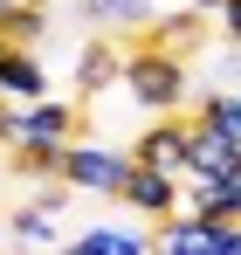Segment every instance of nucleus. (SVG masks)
<instances>
[{
  "label": "nucleus",
  "instance_id": "nucleus-1",
  "mask_svg": "<svg viewBox=\"0 0 241 255\" xmlns=\"http://www.w3.org/2000/svg\"><path fill=\"white\" fill-rule=\"evenodd\" d=\"M118 90L145 118H172V111L193 97V62L172 55V48H159V42H131L124 62H118Z\"/></svg>",
  "mask_w": 241,
  "mask_h": 255
},
{
  "label": "nucleus",
  "instance_id": "nucleus-2",
  "mask_svg": "<svg viewBox=\"0 0 241 255\" xmlns=\"http://www.w3.org/2000/svg\"><path fill=\"white\" fill-rule=\"evenodd\" d=\"M83 125H90V111L69 104V97H35V104H14V118H7V152L14 145H28V138H48V145H76Z\"/></svg>",
  "mask_w": 241,
  "mask_h": 255
},
{
  "label": "nucleus",
  "instance_id": "nucleus-3",
  "mask_svg": "<svg viewBox=\"0 0 241 255\" xmlns=\"http://www.w3.org/2000/svg\"><path fill=\"white\" fill-rule=\"evenodd\" d=\"M124 166H131V152H118V145H90V138L62 145V186H69V193H97V200H118V179H124Z\"/></svg>",
  "mask_w": 241,
  "mask_h": 255
},
{
  "label": "nucleus",
  "instance_id": "nucleus-4",
  "mask_svg": "<svg viewBox=\"0 0 241 255\" xmlns=\"http://www.w3.org/2000/svg\"><path fill=\"white\" fill-rule=\"evenodd\" d=\"M118 200H124V214H138V221H165V214H179V179H172V172H152V166H124Z\"/></svg>",
  "mask_w": 241,
  "mask_h": 255
},
{
  "label": "nucleus",
  "instance_id": "nucleus-5",
  "mask_svg": "<svg viewBox=\"0 0 241 255\" xmlns=\"http://www.w3.org/2000/svg\"><path fill=\"white\" fill-rule=\"evenodd\" d=\"M228 172H241V145H235V138H221V131H207V125H186L179 186H186V179H228Z\"/></svg>",
  "mask_w": 241,
  "mask_h": 255
},
{
  "label": "nucleus",
  "instance_id": "nucleus-6",
  "mask_svg": "<svg viewBox=\"0 0 241 255\" xmlns=\"http://www.w3.org/2000/svg\"><path fill=\"white\" fill-rule=\"evenodd\" d=\"M0 97H7V104H35V97H48V62H41V48L0 42Z\"/></svg>",
  "mask_w": 241,
  "mask_h": 255
},
{
  "label": "nucleus",
  "instance_id": "nucleus-7",
  "mask_svg": "<svg viewBox=\"0 0 241 255\" xmlns=\"http://www.w3.org/2000/svg\"><path fill=\"white\" fill-rule=\"evenodd\" d=\"M138 35H145V42H159V48H172V55H186V62H200V48H207V14H200V7L152 14Z\"/></svg>",
  "mask_w": 241,
  "mask_h": 255
},
{
  "label": "nucleus",
  "instance_id": "nucleus-8",
  "mask_svg": "<svg viewBox=\"0 0 241 255\" xmlns=\"http://www.w3.org/2000/svg\"><path fill=\"white\" fill-rule=\"evenodd\" d=\"M179 152H186V118H159L131 138V166H152V172H172L179 179Z\"/></svg>",
  "mask_w": 241,
  "mask_h": 255
},
{
  "label": "nucleus",
  "instance_id": "nucleus-9",
  "mask_svg": "<svg viewBox=\"0 0 241 255\" xmlns=\"http://www.w3.org/2000/svg\"><path fill=\"white\" fill-rule=\"evenodd\" d=\"M55 255H152V235L124 228V221H97V228H83L76 242H62Z\"/></svg>",
  "mask_w": 241,
  "mask_h": 255
},
{
  "label": "nucleus",
  "instance_id": "nucleus-10",
  "mask_svg": "<svg viewBox=\"0 0 241 255\" xmlns=\"http://www.w3.org/2000/svg\"><path fill=\"white\" fill-rule=\"evenodd\" d=\"M179 207L207 214V221H241V172H228V179H186Z\"/></svg>",
  "mask_w": 241,
  "mask_h": 255
},
{
  "label": "nucleus",
  "instance_id": "nucleus-11",
  "mask_svg": "<svg viewBox=\"0 0 241 255\" xmlns=\"http://www.w3.org/2000/svg\"><path fill=\"white\" fill-rule=\"evenodd\" d=\"M118 62H124V48L111 42V35L83 42V48H76V90H83V97H104V90H118Z\"/></svg>",
  "mask_w": 241,
  "mask_h": 255
},
{
  "label": "nucleus",
  "instance_id": "nucleus-12",
  "mask_svg": "<svg viewBox=\"0 0 241 255\" xmlns=\"http://www.w3.org/2000/svg\"><path fill=\"white\" fill-rule=\"evenodd\" d=\"M207 235H214V221L207 214H165L159 235H152V255H207Z\"/></svg>",
  "mask_w": 241,
  "mask_h": 255
},
{
  "label": "nucleus",
  "instance_id": "nucleus-13",
  "mask_svg": "<svg viewBox=\"0 0 241 255\" xmlns=\"http://www.w3.org/2000/svg\"><path fill=\"white\" fill-rule=\"evenodd\" d=\"M7 235H14V249H62V214L28 200V207L7 214Z\"/></svg>",
  "mask_w": 241,
  "mask_h": 255
},
{
  "label": "nucleus",
  "instance_id": "nucleus-14",
  "mask_svg": "<svg viewBox=\"0 0 241 255\" xmlns=\"http://www.w3.org/2000/svg\"><path fill=\"white\" fill-rule=\"evenodd\" d=\"M83 14H90L97 28H124V35H138V28L159 14V0H83Z\"/></svg>",
  "mask_w": 241,
  "mask_h": 255
},
{
  "label": "nucleus",
  "instance_id": "nucleus-15",
  "mask_svg": "<svg viewBox=\"0 0 241 255\" xmlns=\"http://www.w3.org/2000/svg\"><path fill=\"white\" fill-rule=\"evenodd\" d=\"M193 125H207V131H221V138L241 145V90H207L200 111H193Z\"/></svg>",
  "mask_w": 241,
  "mask_h": 255
},
{
  "label": "nucleus",
  "instance_id": "nucleus-16",
  "mask_svg": "<svg viewBox=\"0 0 241 255\" xmlns=\"http://www.w3.org/2000/svg\"><path fill=\"white\" fill-rule=\"evenodd\" d=\"M41 35H48V7H7V14H0V42L41 48Z\"/></svg>",
  "mask_w": 241,
  "mask_h": 255
},
{
  "label": "nucleus",
  "instance_id": "nucleus-17",
  "mask_svg": "<svg viewBox=\"0 0 241 255\" xmlns=\"http://www.w3.org/2000/svg\"><path fill=\"white\" fill-rule=\"evenodd\" d=\"M14 172L21 179H62V145H48V138L14 145Z\"/></svg>",
  "mask_w": 241,
  "mask_h": 255
},
{
  "label": "nucleus",
  "instance_id": "nucleus-18",
  "mask_svg": "<svg viewBox=\"0 0 241 255\" xmlns=\"http://www.w3.org/2000/svg\"><path fill=\"white\" fill-rule=\"evenodd\" d=\"M200 69H207V83H214V90H235V83H241V48H235V42H228V48H214Z\"/></svg>",
  "mask_w": 241,
  "mask_h": 255
},
{
  "label": "nucleus",
  "instance_id": "nucleus-19",
  "mask_svg": "<svg viewBox=\"0 0 241 255\" xmlns=\"http://www.w3.org/2000/svg\"><path fill=\"white\" fill-rule=\"evenodd\" d=\"M207 255H241V221H214V235H207Z\"/></svg>",
  "mask_w": 241,
  "mask_h": 255
},
{
  "label": "nucleus",
  "instance_id": "nucleus-20",
  "mask_svg": "<svg viewBox=\"0 0 241 255\" xmlns=\"http://www.w3.org/2000/svg\"><path fill=\"white\" fill-rule=\"evenodd\" d=\"M214 28H221V42L241 48V0H221V7H214Z\"/></svg>",
  "mask_w": 241,
  "mask_h": 255
},
{
  "label": "nucleus",
  "instance_id": "nucleus-21",
  "mask_svg": "<svg viewBox=\"0 0 241 255\" xmlns=\"http://www.w3.org/2000/svg\"><path fill=\"white\" fill-rule=\"evenodd\" d=\"M186 7H200V14H207V21H214V7H221V0H186Z\"/></svg>",
  "mask_w": 241,
  "mask_h": 255
},
{
  "label": "nucleus",
  "instance_id": "nucleus-22",
  "mask_svg": "<svg viewBox=\"0 0 241 255\" xmlns=\"http://www.w3.org/2000/svg\"><path fill=\"white\" fill-rule=\"evenodd\" d=\"M14 255H55V249H14Z\"/></svg>",
  "mask_w": 241,
  "mask_h": 255
},
{
  "label": "nucleus",
  "instance_id": "nucleus-23",
  "mask_svg": "<svg viewBox=\"0 0 241 255\" xmlns=\"http://www.w3.org/2000/svg\"><path fill=\"white\" fill-rule=\"evenodd\" d=\"M21 7H48V0H21Z\"/></svg>",
  "mask_w": 241,
  "mask_h": 255
},
{
  "label": "nucleus",
  "instance_id": "nucleus-24",
  "mask_svg": "<svg viewBox=\"0 0 241 255\" xmlns=\"http://www.w3.org/2000/svg\"><path fill=\"white\" fill-rule=\"evenodd\" d=\"M235 90H241V83H235Z\"/></svg>",
  "mask_w": 241,
  "mask_h": 255
}]
</instances>
